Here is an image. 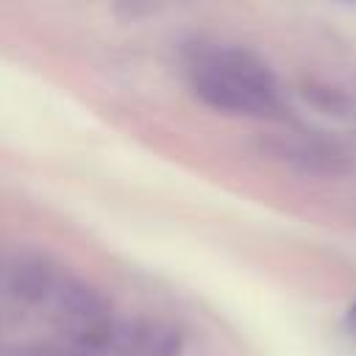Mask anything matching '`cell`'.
<instances>
[{"mask_svg": "<svg viewBox=\"0 0 356 356\" xmlns=\"http://www.w3.org/2000/svg\"><path fill=\"white\" fill-rule=\"evenodd\" d=\"M53 284H56V275H53L50 267L42 264L39 259H22V261L14 267V275H11V289H14L19 298H25V300L50 298Z\"/></svg>", "mask_w": 356, "mask_h": 356, "instance_id": "5b68a950", "label": "cell"}, {"mask_svg": "<svg viewBox=\"0 0 356 356\" xmlns=\"http://www.w3.org/2000/svg\"><path fill=\"white\" fill-rule=\"evenodd\" d=\"M128 348L136 356H181V331L164 320H136L128 328Z\"/></svg>", "mask_w": 356, "mask_h": 356, "instance_id": "277c9868", "label": "cell"}, {"mask_svg": "<svg viewBox=\"0 0 356 356\" xmlns=\"http://www.w3.org/2000/svg\"><path fill=\"white\" fill-rule=\"evenodd\" d=\"M56 314L64 331L83 348H103L111 339V303L108 298L81 278H56L53 292Z\"/></svg>", "mask_w": 356, "mask_h": 356, "instance_id": "7a4b0ae2", "label": "cell"}, {"mask_svg": "<svg viewBox=\"0 0 356 356\" xmlns=\"http://www.w3.org/2000/svg\"><path fill=\"white\" fill-rule=\"evenodd\" d=\"M261 150L264 156L309 175H339L348 170V153L334 142L314 139V136L273 134L261 139Z\"/></svg>", "mask_w": 356, "mask_h": 356, "instance_id": "3957f363", "label": "cell"}, {"mask_svg": "<svg viewBox=\"0 0 356 356\" xmlns=\"http://www.w3.org/2000/svg\"><path fill=\"white\" fill-rule=\"evenodd\" d=\"M50 356H58V353H50Z\"/></svg>", "mask_w": 356, "mask_h": 356, "instance_id": "52a82bcc", "label": "cell"}, {"mask_svg": "<svg viewBox=\"0 0 356 356\" xmlns=\"http://www.w3.org/2000/svg\"><path fill=\"white\" fill-rule=\"evenodd\" d=\"M350 323H353V328H356V303L350 306Z\"/></svg>", "mask_w": 356, "mask_h": 356, "instance_id": "8992f818", "label": "cell"}, {"mask_svg": "<svg viewBox=\"0 0 356 356\" xmlns=\"http://www.w3.org/2000/svg\"><path fill=\"white\" fill-rule=\"evenodd\" d=\"M197 97L225 114L281 117V86L270 67L248 50H217L195 67Z\"/></svg>", "mask_w": 356, "mask_h": 356, "instance_id": "6da1fadb", "label": "cell"}]
</instances>
